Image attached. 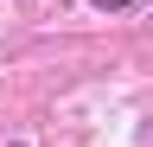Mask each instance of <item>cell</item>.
I'll list each match as a JSON object with an SVG mask.
<instances>
[{"instance_id":"6da1fadb","label":"cell","mask_w":153,"mask_h":147,"mask_svg":"<svg viewBox=\"0 0 153 147\" xmlns=\"http://www.w3.org/2000/svg\"><path fill=\"white\" fill-rule=\"evenodd\" d=\"M89 7H102V13H128V7H140V0H89Z\"/></svg>"}]
</instances>
